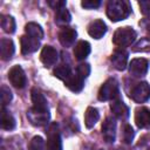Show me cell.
Segmentation results:
<instances>
[{
    "label": "cell",
    "instance_id": "12",
    "mask_svg": "<svg viewBox=\"0 0 150 150\" xmlns=\"http://www.w3.org/2000/svg\"><path fill=\"white\" fill-rule=\"evenodd\" d=\"M76 38H77V32L70 27H63L59 33V41L66 48L71 47L75 43Z\"/></svg>",
    "mask_w": 150,
    "mask_h": 150
},
{
    "label": "cell",
    "instance_id": "9",
    "mask_svg": "<svg viewBox=\"0 0 150 150\" xmlns=\"http://www.w3.org/2000/svg\"><path fill=\"white\" fill-rule=\"evenodd\" d=\"M102 135L107 143H114L116 138V120L108 116L102 124Z\"/></svg>",
    "mask_w": 150,
    "mask_h": 150
},
{
    "label": "cell",
    "instance_id": "31",
    "mask_svg": "<svg viewBox=\"0 0 150 150\" xmlns=\"http://www.w3.org/2000/svg\"><path fill=\"white\" fill-rule=\"evenodd\" d=\"M138 5L142 14L146 18H150V0H142L138 2Z\"/></svg>",
    "mask_w": 150,
    "mask_h": 150
},
{
    "label": "cell",
    "instance_id": "22",
    "mask_svg": "<svg viewBox=\"0 0 150 150\" xmlns=\"http://www.w3.org/2000/svg\"><path fill=\"white\" fill-rule=\"evenodd\" d=\"M100 118V112L96 108L94 107H88L84 114V124L88 129H91L98 121Z\"/></svg>",
    "mask_w": 150,
    "mask_h": 150
},
{
    "label": "cell",
    "instance_id": "23",
    "mask_svg": "<svg viewBox=\"0 0 150 150\" xmlns=\"http://www.w3.org/2000/svg\"><path fill=\"white\" fill-rule=\"evenodd\" d=\"M25 32L28 36H32L36 40H41L43 39V29L41 28V26L36 22H28L25 26Z\"/></svg>",
    "mask_w": 150,
    "mask_h": 150
},
{
    "label": "cell",
    "instance_id": "1",
    "mask_svg": "<svg viewBox=\"0 0 150 150\" xmlns=\"http://www.w3.org/2000/svg\"><path fill=\"white\" fill-rule=\"evenodd\" d=\"M131 13V5L127 0H110L107 4V15L112 22L127 19Z\"/></svg>",
    "mask_w": 150,
    "mask_h": 150
},
{
    "label": "cell",
    "instance_id": "24",
    "mask_svg": "<svg viewBox=\"0 0 150 150\" xmlns=\"http://www.w3.org/2000/svg\"><path fill=\"white\" fill-rule=\"evenodd\" d=\"M71 69H70V66L68 64V63H61L60 66H57L55 69H54V75L57 77V79H60V80H62L63 82L64 81H67L70 76H71Z\"/></svg>",
    "mask_w": 150,
    "mask_h": 150
},
{
    "label": "cell",
    "instance_id": "29",
    "mask_svg": "<svg viewBox=\"0 0 150 150\" xmlns=\"http://www.w3.org/2000/svg\"><path fill=\"white\" fill-rule=\"evenodd\" d=\"M13 98V94L11 91V89L6 86H1V103L2 107H5L6 104H8Z\"/></svg>",
    "mask_w": 150,
    "mask_h": 150
},
{
    "label": "cell",
    "instance_id": "20",
    "mask_svg": "<svg viewBox=\"0 0 150 150\" xmlns=\"http://www.w3.org/2000/svg\"><path fill=\"white\" fill-rule=\"evenodd\" d=\"M64 84L73 93H80L84 87V80L80 77L75 71V74H71V76L67 81H64Z\"/></svg>",
    "mask_w": 150,
    "mask_h": 150
},
{
    "label": "cell",
    "instance_id": "21",
    "mask_svg": "<svg viewBox=\"0 0 150 150\" xmlns=\"http://www.w3.org/2000/svg\"><path fill=\"white\" fill-rule=\"evenodd\" d=\"M15 118L14 116L5 108L2 107L1 109V128L4 130H13L15 128Z\"/></svg>",
    "mask_w": 150,
    "mask_h": 150
},
{
    "label": "cell",
    "instance_id": "32",
    "mask_svg": "<svg viewBox=\"0 0 150 150\" xmlns=\"http://www.w3.org/2000/svg\"><path fill=\"white\" fill-rule=\"evenodd\" d=\"M47 4H48L49 7L53 8L54 11H60V9L64 8L66 5H67V2H66L64 0H49Z\"/></svg>",
    "mask_w": 150,
    "mask_h": 150
},
{
    "label": "cell",
    "instance_id": "18",
    "mask_svg": "<svg viewBox=\"0 0 150 150\" xmlns=\"http://www.w3.org/2000/svg\"><path fill=\"white\" fill-rule=\"evenodd\" d=\"M15 52V46L14 42L11 39H1L0 41V54H1V59L4 61H8L13 57Z\"/></svg>",
    "mask_w": 150,
    "mask_h": 150
},
{
    "label": "cell",
    "instance_id": "3",
    "mask_svg": "<svg viewBox=\"0 0 150 150\" xmlns=\"http://www.w3.org/2000/svg\"><path fill=\"white\" fill-rule=\"evenodd\" d=\"M118 94H120V87H118V82L115 79H108L100 88L98 90V100L104 102V101H114L116 98H118Z\"/></svg>",
    "mask_w": 150,
    "mask_h": 150
},
{
    "label": "cell",
    "instance_id": "16",
    "mask_svg": "<svg viewBox=\"0 0 150 150\" xmlns=\"http://www.w3.org/2000/svg\"><path fill=\"white\" fill-rule=\"evenodd\" d=\"M88 33H89V35L91 38H94L96 40L103 38L104 34L107 33V25H105V22L103 20H101V19L94 20L88 26Z\"/></svg>",
    "mask_w": 150,
    "mask_h": 150
},
{
    "label": "cell",
    "instance_id": "10",
    "mask_svg": "<svg viewBox=\"0 0 150 150\" xmlns=\"http://www.w3.org/2000/svg\"><path fill=\"white\" fill-rule=\"evenodd\" d=\"M40 59H41V62L45 64V67L50 68L52 66H54L56 63V61L59 59V53L54 47L45 46L41 50Z\"/></svg>",
    "mask_w": 150,
    "mask_h": 150
},
{
    "label": "cell",
    "instance_id": "19",
    "mask_svg": "<svg viewBox=\"0 0 150 150\" xmlns=\"http://www.w3.org/2000/svg\"><path fill=\"white\" fill-rule=\"evenodd\" d=\"M90 43L88 41H84V40H81L76 43L75 48H74V55H75V59L79 60V61H82L84 60L89 54H90Z\"/></svg>",
    "mask_w": 150,
    "mask_h": 150
},
{
    "label": "cell",
    "instance_id": "14",
    "mask_svg": "<svg viewBox=\"0 0 150 150\" xmlns=\"http://www.w3.org/2000/svg\"><path fill=\"white\" fill-rule=\"evenodd\" d=\"M30 96H32V102H33L34 109L41 110V111H49L48 102L41 90H39L38 88H33L30 90Z\"/></svg>",
    "mask_w": 150,
    "mask_h": 150
},
{
    "label": "cell",
    "instance_id": "35",
    "mask_svg": "<svg viewBox=\"0 0 150 150\" xmlns=\"http://www.w3.org/2000/svg\"><path fill=\"white\" fill-rule=\"evenodd\" d=\"M148 30H149V33H150V25L148 26Z\"/></svg>",
    "mask_w": 150,
    "mask_h": 150
},
{
    "label": "cell",
    "instance_id": "25",
    "mask_svg": "<svg viewBox=\"0 0 150 150\" xmlns=\"http://www.w3.org/2000/svg\"><path fill=\"white\" fill-rule=\"evenodd\" d=\"M71 21V15L69 13L68 9L62 8L60 11H56V14H55V23L59 25V26H66L68 25L69 22Z\"/></svg>",
    "mask_w": 150,
    "mask_h": 150
},
{
    "label": "cell",
    "instance_id": "13",
    "mask_svg": "<svg viewBox=\"0 0 150 150\" xmlns=\"http://www.w3.org/2000/svg\"><path fill=\"white\" fill-rule=\"evenodd\" d=\"M20 43H21V53L23 55L35 53L40 47V40H36L28 35H22L20 39Z\"/></svg>",
    "mask_w": 150,
    "mask_h": 150
},
{
    "label": "cell",
    "instance_id": "17",
    "mask_svg": "<svg viewBox=\"0 0 150 150\" xmlns=\"http://www.w3.org/2000/svg\"><path fill=\"white\" fill-rule=\"evenodd\" d=\"M110 109H111L112 114L115 115V117H117L120 120H127L129 117V112H130L129 108L120 98H116L110 103Z\"/></svg>",
    "mask_w": 150,
    "mask_h": 150
},
{
    "label": "cell",
    "instance_id": "34",
    "mask_svg": "<svg viewBox=\"0 0 150 150\" xmlns=\"http://www.w3.org/2000/svg\"><path fill=\"white\" fill-rule=\"evenodd\" d=\"M144 47H146L148 49H150V42L146 40V39H142L138 43H136L135 46H134V52H144V50H146Z\"/></svg>",
    "mask_w": 150,
    "mask_h": 150
},
{
    "label": "cell",
    "instance_id": "7",
    "mask_svg": "<svg viewBox=\"0 0 150 150\" xmlns=\"http://www.w3.org/2000/svg\"><path fill=\"white\" fill-rule=\"evenodd\" d=\"M27 117L29 120V122L35 125V127H43L48 123L49 118H50V114L49 111H41V110H36L33 107L28 109L27 111Z\"/></svg>",
    "mask_w": 150,
    "mask_h": 150
},
{
    "label": "cell",
    "instance_id": "6",
    "mask_svg": "<svg viewBox=\"0 0 150 150\" xmlns=\"http://www.w3.org/2000/svg\"><path fill=\"white\" fill-rule=\"evenodd\" d=\"M8 80L9 82L18 89H22L27 84V77L21 66H13L8 73Z\"/></svg>",
    "mask_w": 150,
    "mask_h": 150
},
{
    "label": "cell",
    "instance_id": "30",
    "mask_svg": "<svg viewBox=\"0 0 150 150\" xmlns=\"http://www.w3.org/2000/svg\"><path fill=\"white\" fill-rule=\"evenodd\" d=\"M76 74L82 77L83 80L87 79L90 74V66L88 63H80L77 67H76Z\"/></svg>",
    "mask_w": 150,
    "mask_h": 150
},
{
    "label": "cell",
    "instance_id": "26",
    "mask_svg": "<svg viewBox=\"0 0 150 150\" xmlns=\"http://www.w3.org/2000/svg\"><path fill=\"white\" fill-rule=\"evenodd\" d=\"M1 27L6 33L13 34L16 28L14 18L12 15H1Z\"/></svg>",
    "mask_w": 150,
    "mask_h": 150
},
{
    "label": "cell",
    "instance_id": "15",
    "mask_svg": "<svg viewBox=\"0 0 150 150\" xmlns=\"http://www.w3.org/2000/svg\"><path fill=\"white\" fill-rule=\"evenodd\" d=\"M135 123L139 129L150 128V109L146 107H141L136 109Z\"/></svg>",
    "mask_w": 150,
    "mask_h": 150
},
{
    "label": "cell",
    "instance_id": "2",
    "mask_svg": "<svg viewBox=\"0 0 150 150\" xmlns=\"http://www.w3.org/2000/svg\"><path fill=\"white\" fill-rule=\"evenodd\" d=\"M136 36H137V33L132 27H129V26L121 27L115 32L112 42L115 46L120 47L121 49H124L136 40Z\"/></svg>",
    "mask_w": 150,
    "mask_h": 150
},
{
    "label": "cell",
    "instance_id": "33",
    "mask_svg": "<svg viewBox=\"0 0 150 150\" xmlns=\"http://www.w3.org/2000/svg\"><path fill=\"white\" fill-rule=\"evenodd\" d=\"M100 5H101L100 0H84L81 2V6L87 9H95V8L100 7Z\"/></svg>",
    "mask_w": 150,
    "mask_h": 150
},
{
    "label": "cell",
    "instance_id": "28",
    "mask_svg": "<svg viewBox=\"0 0 150 150\" xmlns=\"http://www.w3.org/2000/svg\"><path fill=\"white\" fill-rule=\"evenodd\" d=\"M134 136H135V131L132 129V127L130 124H125L124 128H123V142L127 143V144H130L134 139Z\"/></svg>",
    "mask_w": 150,
    "mask_h": 150
},
{
    "label": "cell",
    "instance_id": "27",
    "mask_svg": "<svg viewBox=\"0 0 150 150\" xmlns=\"http://www.w3.org/2000/svg\"><path fill=\"white\" fill-rule=\"evenodd\" d=\"M28 150H45L43 138L41 136H34L28 144Z\"/></svg>",
    "mask_w": 150,
    "mask_h": 150
},
{
    "label": "cell",
    "instance_id": "8",
    "mask_svg": "<svg viewBox=\"0 0 150 150\" xmlns=\"http://www.w3.org/2000/svg\"><path fill=\"white\" fill-rule=\"evenodd\" d=\"M149 68V61L143 57L134 59L129 63V73L135 77L144 76Z\"/></svg>",
    "mask_w": 150,
    "mask_h": 150
},
{
    "label": "cell",
    "instance_id": "5",
    "mask_svg": "<svg viewBox=\"0 0 150 150\" xmlns=\"http://www.w3.org/2000/svg\"><path fill=\"white\" fill-rule=\"evenodd\" d=\"M130 97L136 103H144L150 98V86L148 82H139L137 83L130 94Z\"/></svg>",
    "mask_w": 150,
    "mask_h": 150
},
{
    "label": "cell",
    "instance_id": "36",
    "mask_svg": "<svg viewBox=\"0 0 150 150\" xmlns=\"http://www.w3.org/2000/svg\"><path fill=\"white\" fill-rule=\"evenodd\" d=\"M98 150H103V149H98Z\"/></svg>",
    "mask_w": 150,
    "mask_h": 150
},
{
    "label": "cell",
    "instance_id": "4",
    "mask_svg": "<svg viewBox=\"0 0 150 150\" xmlns=\"http://www.w3.org/2000/svg\"><path fill=\"white\" fill-rule=\"evenodd\" d=\"M46 134H47L46 150H62V139H61L59 124L55 122L50 123Z\"/></svg>",
    "mask_w": 150,
    "mask_h": 150
},
{
    "label": "cell",
    "instance_id": "11",
    "mask_svg": "<svg viewBox=\"0 0 150 150\" xmlns=\"http://www.w3.org/2000/svg\"><path fill=\"white\" fill-rule=\"evenodd\" d=\"M128 55L129 54H128L127 50L121 49V48L120 49H116L112 53L111 57H110V61H111L114 68L117 69V70H120V71L124 70L127 68V66H128Z\"/></svg>",
    "mask_w": 150,
    "mask_h": 150
}]
</instances>
